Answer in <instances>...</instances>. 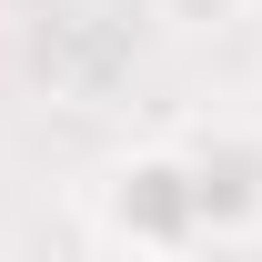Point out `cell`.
Listing matches in <instances>:
<instances>
[{
    "instance_id": "cell-1",
    "label": "cell",
    "mask_w": 262,
    "mask_h": 262,
    "mask_svg": "<svg viewBox=\"0 0 262 262\" xmlns=\"http://www.w3.org/2000/svg\"><path fill=\"white\" fill-rule=\"evenodd\" d=\"M91 232L121 262H192V252H212V222H202L182 131L131 141V151H111V162L91 171Z\"/></svg>"
},
{
    "instance_id": "cell-2",
    "label": "cell",
    "mask_w": 262,
    "mask_h": 262,
    "mask_svg": "<svg viewBox=\"0 0 262 262\" xmlns=\"http://www.w3.org/2000/svg\"><path fill=\"white\" fill-rule=\"evenodd\" d=\"M182 151H192V192H202L212 242H252V232H262V131H242V121H192Z\"/></svg>"
},
{
    "instance_id": "cell-3",
    "label": "cell",
    "mask_w": 262,
    "mask_h": 262,
    "mask_svg": "<svg viewBox=\"0 0 262 262\" xmlns=\"http://www.w3.org/2000/svg\"><path fill=\"white\" fill-rule=\"evenodd\" d=\"M242 10H252V0H151V20H162V31H232Z\"/></svg>"
}]
</instances>
